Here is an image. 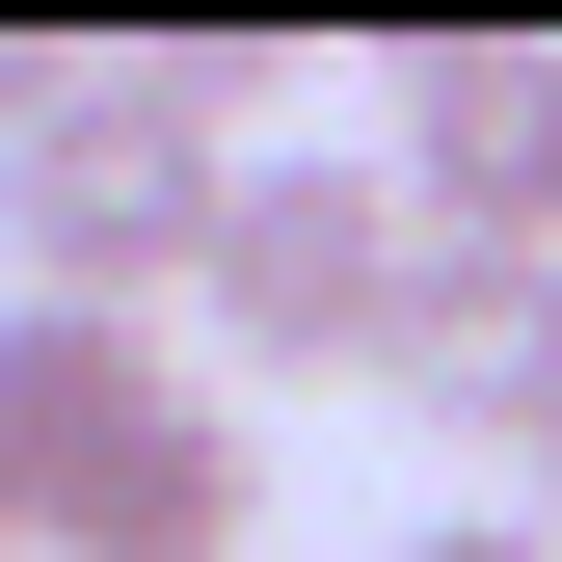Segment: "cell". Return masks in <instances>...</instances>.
I'll return each instance as SVG.
<instances>
[{"label": "cell", "mask_w": 562, "mask_h": 562, "mask_svg": "<svg viewBox=\"0 0 562 562\" xmlns=\"http://www.w3.org/2000/svg\"><path fill=\"white\" fill-rule=\"evenodd\" d=\"M0 429H27V562H241L268 536V429L188 375L161 322L0 295Z\"/></svg>", "instance_id": "cell-1"}, {"label": "cell", "mask_w": 562, "mask_h": 562, "mask_svg": "<svg viewBox=\"0 0 562 562\" xmlns=\"http://www.w3.org/2000/svg\"><path fill=\"white\" fill-rule=\"evenodd\" d=\"M375 322H402V188L375 161H241L215 241H188V375L322 402V375H375Z\"/></svg>", "instance_id": "cell-2"}, {"label": "cell", "mask_w": 562, "mask_h": 562, "mask_svg": "<svg viewBox=\"0 0 562 562\" xmlns=\"http://www.w3.org/2000/svg\"><path fill=\"white\" fill-rule=\"evenodd\" d=\"M375 188H402V241H509V268H562V27H402Z\"/></svg>", "instance_id": "cell-3"}, {"label": "cell", "mask_w": 562, "mask_h": 562, "mask_svg": "<svg viewBox=\"0 0 562 562\" xmlns=\"http://www.w3.org/2000/svg\"><path fill=\"white\" fill-rule=\"evenodd\" d=\"M375 402H429V429H562V268L509 241H402V322H375Z\"/></svg>", "instance_id": "cell-4"}, {"label": "cell", "mask_w": 562, "mask_h": 562, "mask_svg": "<svg viewBox=\"0 0 562 562\" xmlns=\"http://www.w3.org/2000/svg\"><path fill=\"white\" fill-rule=\"evenodd\" d=\"M402 562H562L536 509H429V536H402Z\"/></svg>", "instance_id": "cell-5"}, {"label": "cell", "mask_w": 562, "mask_h": 562, "mask_svg": "<svg viewBox=\"0 0 562 562\" xmlns=\"http://www.w3.org/2000/svg\"><path fill=\"white\" fill-rule=\"evenodd\" d=\"M0 562H27V429H0Z\"/></svg>", "instance_id": "cell-6"}, {"label": "cell", "mask_w": 562, "mask_h": 562, "mask_svg": "<svg viewBox=\"0 0 562 562\" xmlns=\"http://www.w3.org/2000/svg\"><path fill=\"white\" fill-rule=\"evenodd\" d=\"M536 536H562V429H536Z\"/></svg>", "instance_id": "cell-7"}]
</instances>
